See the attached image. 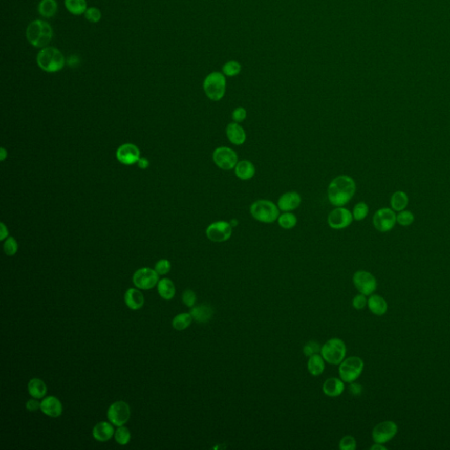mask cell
<instances>
[{
    "mask_svg": "<svg viewBox=\"0 0 450 450\" xmlns=\"http://www.w3.org/2000/svg\"><path fill=\"white\" fill-rule=\"evenodd\" d=\"M356 192V184L348 175H340L331 181L327 188V197L331 204L344 207L351 201Z\"/></svg>",
    "mask_w": 450,
    "mask_h": 450,
    "instance_id": "1",
    "label": "cell"
},
{
    "mask_svg": "<svg viewBox=\"0 0 450 450\" xmlns=\"http://www.w3.org/2000/svg\"><path fill=\"white\" fill-rule=\"evenodd\" d=\"M26 36L31 45L35 48L44 49L52 40L53 29L48 22L36 19L28 25Z\"/></svg>",
    "mask_w": 450,
    "mask_h": 450,
    "instance_id": "2",
    "label": "cell"
},
{
    "mask_svg": "<svg viewBox=\"0 0 450 450\" xmlns=\"http://www.w3.org/2000/svg\"><path fill=\"white\" fill-rule=\"evenodd\" d=\"M37 65L42 71L50 73L61 71L66 65L62 52L54 47H45L39 51L36 57Z\"/></svg>",
    "mask_w": 450,
    "mask_h": 450,
    "instance_id": "3",
    "label": "cell"
},
{
    "mask_svg": "<svg viewBox=\"0 0 450 450\" xmlns=\"http://www.w3.org/2000/svg\"><path fill=\"white\" fill-rule=\"evenodd\" d=\"M250 212L255 220L263 224H273L280 216V209L276 204L269 200H258L250 207Z\"/></svg>",
    "mask_w": 450,
    "mask_h": 450,
    "instance_id": "4",
    "label": "cell"
},
{
    "mask_svg": "<svg viewBox=\"0 0 450 450\" xmlns=\"http://www.w3.org/2000/svg\"><path fill=\"white\" fill-rule=\"evenodd\" d=\"M203 90L208 99L219 101L224 98L226 92V78L223 72L209 73L203 82Z\"/></svg>",
    "mask_w": 450,
    "mask_h": 450,
    "instance_id": "5",
    "label": "cell"
},
{
    "mask_svg": "<svg viewBox=\"0 0 450 450\" xmlns=\"http://www.w3.org/2000/svg\"><path fill=\"white\" fill-rule=\"evenodd\" d=\"M320 353L326 362L339 365L346 357L347 347L340 338H331L322 346Z\"/></svg>",
    "mask_w": 450,
    "mask_h": 450,
    "instance_id": "6",
    "label": "cell"
},
{
    "mask_svg": "<svg viewBox=\"0 0 450 450\" xmlns=\"http://www.w3.org/2000/svg\"><path fill=\"white\" fill-rule=\"evenodd\" d=\"M363 369L364 362L362 359L358 356H351L344 359L341 363L339 364L338 374L343 382L352 383L359 378Z\"/></svg>",
    "mask_w": 450,
    "mask_h": 450,
    "instance_id": "7",
    "label": "cell"
},
{
    "mask_svg": "<svg viewBox=\"0 0 450 450\" xmlns=\"http://www.w3.org/2000/svg\"><path fill=\"white\" fill-rule=\"evenodd\" d=\"M212 159L215 165L224 171H230L236 167L239 157L236 152L226 146H221L215 149Z\"/></svg>",
    "mask_w": 450,
    "mask_h": 450,
    "instance_id": "8",
    "label": "cell"
},
{
    "mask_svg": "<svg viewBox=\"0 0 450 450\" xmlns=\"http://www.w3.org/2000/svg\"><path fill=\"white\" fill-rule=\"evenodd\" d=\"M232 228L226 221H217L207 227L206 236L212 242H225L232 235Z\"/></svg>",
    "mask_w": 450,
    "mask_h": 450,
    "instance_id": "9",
    "label": "cell"
},
{
    "mask_svg": "<svg viewBox=\"0 0 450 450\" xmlns=\"http://www.w3.org/2000/svg\"><path fill=\"white\" fill-rule=\"evenodd\" d=\"M397 224V215L391 208L378 209L373 217V224L380 232H388Z\"/></svg>",
    "mask_w": 450,
    "mask_h": 450,
    "instance_id": "10",
    "label": "cell"
},
{
    "mask_svg": "<svg viewBox=\"0 0 450 450\" xmlns=\"http://www.w3.org/2000/svg\"><path fill=\"white\" fill-rule=\"evenodd\" d=\"M131 418V408L124 401H117L109 406L108 419L115 426L124 425Z\"/></svg>",
    "mask_w": 450,
    "mask_h": 450,
    "instance_id": "11",
    "label": "cell"
},
{
    "mask_svg": "<svg viewBox=\"0 0 450 450\" xmlns=\"http://www.w3.org/2000/svg\"><path fill=\"white\" fill-rule=\"evenodd\" d=\"M159 273L155 269L149 267H143L134 273L133 283L137 289H152L159 283Z\"/></svg>",
    "mask_w": 450,
    "mask_h": 450,
    "instance_id": "12",
    "label": "cell"
},
{
    "mask_svg": "<svg viewBox=\"0 0 450 450\" xmlns=\"http://www.w3.org/2000/svg\"><path fill=\"white\" fill-rule=\"evenodd\" d=\"M354 221L353 213L348 208L337 207L328 215L327 223L334 230H343L351 225Z\"/></svg>",
    "mask_w": 450,
    "mask_h": 450,
    "instance_id": "13",
    "label": "cell"
},
{
    "mask_svg": "<svg viewBox=\"0 0 450 450\" xmlns=\"http://www.w3.org/2000/svg\"><path fill=\"white\" fill-rule=\"evenodd\" d=\"M353 283L360 294L371 295L376 291L377 283L372 273L367 271H357L353 276Z\"/></svg>",
    "mask_w": 450,
    "mask_h": 450,
    "instance_id": "14",
    "label": "cell"
},
{
    "mask_svg": "<svg viewBox=\"0 0 450 450\" xmlns=\"http://www.w3.org/2000/svg\"><path fill=\"white\" fill-rule=\"evenodd\" d=\"M397 430V424L391 420L379 423L373 429V441L375 443L385 444L396 436Z\"/></svg>",
    "mask_w": 450,
    "mask_h": 450,
    "instance_id": "15",
    "label": "cell"
},
{
    "mask_svg": "<svg viewBox=\"0 0 450 450\" xmlns=\"http://www.w3.org/2000/svg\"><path fill=\"white\" fill-rule=\"evenodd\" d=\"M116 158L118 159V161L123 165H134L139 160V149L133 143H124L120 146L117 149Z\"/></svg>",
    "mask_w": 450,
    "mask_h": 450,
    "instance_id": "16",
    "label": "cell"
},
{
    "mask_svg": "<svg viewBox=\"0 0 450 450\" xmlns=\"http://www.w3.org/2000/svg\"><path fill=\"white\" fill-rule=\"evenodd\" d=\"M302 198L300 195L295 191H290L283 194L278 200V208L283 212H291L295 210L301 204Z\"/></svg>",
    "mask_w": 450,
    "mask_h": 450,
    "instance_id": "17",
    "label": "cell"
},
{
    "mask_svg": "<svg viewBox=\"0 0 450 450\" xmlns=\"http://www.w3.org/2000/svg\"><path fill=\"white\" fill-rule=\"evenodd\" d=\"M40 410L51 418H58L62 413V404L57 397L50 396L40 402Z\"/></svg>",
    "mask_w": 450,
    "mask_h": 450,
    "instance_id": "18",
    "label": "cell"
},
{
    "mask_svg": "<svg viewBox=\"0 0 450 450\" xmlns=\"http://www.w3.org/2000/svg\"><path fill=\"white\" fill-rule=\"evenodd\" d=\"M226 136L228 140L234 145L240 146L246 141V133L244 127L238 122H231L227 125Z\"/></svg>",
    "mask_w": 450,
    "mask_h": 450,
    "instance_id": "19",
    "label": "cell"
},
{
    "mask_svg": "<svg viewBox=\"0 0 450 450\" xmlns=\"http://www.w3.org/2000/svg\"><path fill=\"white\" fill-rule=\"evenodd\" d=\"M115 435V429L112 423L101 421L94 425L93 429V436L96 441L105 442Z\"/></svg>",
    "mask_w": 450,
    "mask_h": 450,
    "instance_id": "20",
    "label": "cell"
},
{
    "mask_svg": "<svg viewBox=\"0 0 450 450\" xmlns=\"http://www.w3.org/2000/svg\"><path fill=\"white\" fill-rule=\"evenodd\" d=\"M124 301L127 307L134 311L140 310L144 305L143 295L137 289H127L125 293Z\"/></svg>",
    "mask_w": 450,
    "mask_h": 450,
    "instance_id": "21",
    "label": "cell"
},
{
    "mask_svg": "<svg viewBox=\"0 0 450 450\" xmlns=\"http://www.w3.org/2000/svg\"><path fill=\"white\" fill-rule=\"evenodd\" d=\"M344 390V382L340 378L332 377V378L327 379L326 382H324V393L328 397H338L343 393Z\"/></svg>",
    "mask_w": 450,
    "mask_h": 450,
    "instance_id": "22",
    "label": "cell"
},
{
    "mask_svg": "<svg viewBox=\"0 0 450 450\" xmlns=\"http://www.w3.org/2000/svg\"><path fill=\"white\" fill-rule=\"evenodd\" d=\"M237 177L242 180H250L254 177L256 168L252 162L249 160H242L238 162L236 167L234 168Z\"/></svg>",
    "mask_w": 450,
    "mask_h": 450,
    "instance_id": "23",
    "label": "cell"
},
{
    "mask_svg": "<svg viewBox=\"0 0 450 450\" xmlns=\"http://www.w3.org/2000/svg\"><path fill=\"white\" fill-rule=\"evenodd\" d=\"M368 307L373 314L376 316H382L387 312L388 305L387 302L382 296L378 295H371L368 299Z\"/></svg>",
    "mask_w": 450,
    "mask_h": 450,
    "instance_id": "24",
    "label": "cell"
},
{
    "mask_svg": "<svg viewBox=\"0 0 450 450\" xmlns=\"http://www.w3.org/2000/svg\"><path fill=\"white\" fill-rule=\"evenodd\" d=\"M213 309L208 305H202L192 307L190 314L192 316V319L196 320L199 323H206L211 319L213 316Z\"/></svg>",
    "mask_w": 450,
    "mask_h": 450,
    "instance_id": "25",
    "label": "cell"
},
{
    "mask_svg": "<svg viewBox=\"0 0 450 450\" xmlns=\"http://www.w3.org/2000/svg\"><path fill=\"white\" fill-rule=\"evenodd\" d=\"M28 390L29 394L34 398L40 399L47 394L46 384L45 382L39 378H33L28 382Z\"/></svg>",
    "mask_w": 450,
    "mask_h": 450,
    "instance_id": "26",
    "label": "cell"
},
{
    "mask_svg": "<svg viewBox=\"0 0 450 450\" xmlns=\"http://www.w3.org/2000/svg\"><path fill=\"white\" fill-rule=\"evenodd\" d=\"M158 291L160 296L165 300H171L174 297L176 289L174 283L167 278L160 280L158 283Z\"/></svg>",
    "mask_w": 450,
    "mask_h": 450,
    "instance_id": "27",
    "label": "cell"
},
{
    "mask_svg": "<svg viewBox=\"0 0 450 450\" xmlns=\"http://www.w3.org/2000/svg\"><path fill=\"white\" fill-rule=\"evenodd\" d=\"M409 203V197L404 191L395 192L391 198V208L394 211L400 212L406 208Z\"/></svg>",
    "mask_w": 450,
    "mask_h": 450,
    "instance_id": "28",
    "label": "cell"
},
{
    "mask_svg": "<svg viewBox=\"0 0 450 450\" xmlns=\"http://www.w3.org/2000/svg\"><path fill=\"white\" fill-rule=\"evenodd\" d=\"M308 370L314 376H320L325 370V360L322 355L316 354L310 356L308 360Z\"/></svg>",
    "mask_w": 450,
    "mask_h": 450,
    "instance_id": "29",
    "label": "cell"
},
{
    "mask_svg": "<svg viewBox=\"0 0 450 450\" xmlns=\"http://www.w3.org/2000/svg\"><path fill=\"white\" fill-rule=\"evenodd\" d=\"M57 11L56 0H41L38 6V12L44 18H51Z\"/></svg>",
    "mask_w": 450,
    "mask_h": 450,
    "instance_id": "30",
    "label": "cell"
},
{
    "mask_svg": "<svg viewBox=\"0 0 450 450\" xmlns=\"http://www.w3.org/2000/svg\"><path fill=\"white\" fill-rule=\"evenodd\" d=\"M66 9L74 15H81L85 13L87 4L85 0H66Z\"/></svg>",
    "mask_w": 450,
    "mask_h": 450,
    "instance_id": "31",
    "label": "cell"
},
{
    "mask_svg": "<svg viewBox=\"0 0 450 450\" xmlns=\"http://www.w3.org/2000/svg\"><path fill=\"white\" fill-rule=\"evenodd\" d=\"M277 221L280 226L284 230H291L297 224V218L290 212H284L283 214L280 215Z\"/></svg>",
    "mask_w": 450,
    "mask_h": 450,
    "instance_id": "32",
    "label": "cell"
},
{
    "mask_svg": "<svg viewBox=\"0 0 450 450\" xmlns=\"http://www.w3.org/2000/svg\"><path fill=\"white\" fill-rule=\"evenodd\" d=\"M192 317L189 313H180L173 319V327L177 331H183L189 327Z\"/></svg>",
    "mask_w": 450,
    "mask_h": 450,
    "instance_id": "33",
    "label": "cell"
},
{
    "mask_svg": "<svg viewBox=\"0 0 450 450\" xmlns=\"http://www.w3.org/2000/svg\"><path fill=\"white\" fill-rule=\"evenodd\" d=\"M115 441L119 445H121V446L127 445L131 441V432L124 425L118 426V428L116 429V431L115 432Z\"/></svg>",
    "mask_w": 450,
    "mask_h": 450,
    "instance_id": "34",
    "label": "cell"
},
{
    "mask_svg": "<svg viewBox=\"0 0 450 450\" xmlns=\"http://www.w3.org/2000/svg\"><path fill=\"white\" fill-rule=\"evenodd\" d=\"M242 66L237 61H229L225 62L224 66H223V73L225 75V77H235L241 72Z\"/></svg>",
    "mask_w": 450,
    "mask_h": 450,
    "instance_id": "35",
    "label": "cell"
},
{
    "mask_svg": "<svg viewBox=\"0 0 450 450\" xmlns=\"http://www.w3.org/2000/svg\"><path fill=\"white\" fill-rule=\"evenodd\" d=\"M369 212H370V208H369V206H368L366 202H358L357 204L354 206V209H353L354 220H363V219H365L368 217Z\"/></svg>",
    "mask_w": 450,
    "mask_h": 450,
    "instance_id": "36",
    "label": "cell"
},
{
    "mask_svg": "<svg viewBox=\"0 0 450 450\" xmlns=\"http://www.w3.org/2000/svg\"><path fill=\"white\" fill-rule=\"evenodd\" d=\"M414 215L410 210H402L397 215V224L401 226H409L414 222Z\"/></svg>",
    "mask_w": 450,
    "mask_h": 450,
    "instance_id": "37",
    "label": "cell"
},
{
    "mask_svg": "<svg viewBox=\"0 0 450 450\" xmlns=\"http://www.w3.org/2000/svg\"><path fill=\"white\" fill-rule=\"evenodd\" d=\"M4 251L8 256H13L16 254V252L18 251V244L13 237L7 238V240L5 241Z\"/></svg>",
    "mask_w": 450,
    "mask_h": 450,
    "instance_id": "38",
    "label": "cell"
},
{
    "mask_svg": "<svg viewBox=\"0 0 450 450\" xmlns=\"http://www.w3.org/2000/svg\"><path fill=\"white\" fill-rule=\"evenodd\" d=\"M339 449L354 450L356 448V441L351 435H347L339 441Z\"/></svg>",
    "mask_w": 450,
    "mask_h": 450,
    "instance_id": "39",
    "label": "cell"
},
{
    "mask_svg": "<svg viewBox=\"0 0 450 450\" xmlns=\"http://www.w3.org/2000/svg\"><path fill=\"white\" fill-rule=\"evenodd\" d=\"M84 17L88 22L97 23L101 19V12L96 7H90L85 11Z\"/></svg>",
    "mask_w": 450,
    "mask_h": 450,
    "instance_id": "40",
    "label": "cell"
},
{
    "mask_svg": "<svg viewBox=\"0 0 450 450\" xmlns=\"http://www.w3.org/2000/svg\"><path fill=\"white\" fill-rule=\"evenodd\" d=\"M155 270L159 275H165L171 270V263L167 260H160L155 265Z\"/></svg>",
    "mask_w": 450,
    "mask_h": 450,
    "instance_id": "41",
    "label": "cell"
},
{
    "mask_svg": "<svg viewBox=\"0 0 450 450\" xmlns=\"http://www.w3.org/2000/svg\"><path fill=\"white\" fill-rule=\"evenodd\" d=\"M182 301L184 305L187 307H194V305H196V295L192 289H186L182 294Z\"/></svg>",
    "mask_w": 450,
    "mask_h": 450,
    "instance_id": "42",
    "label": "cell"
},
{
    "mask_svg": "<svg viewBox=\"0 0 450 450\" xmlns=\"http://www.w3.org/2000/svg\"><path fill=\"white\" fill-rule=\"evenodd\" d=\"M321 352L319 344L316 341L308 342L304 347V354L306 356H311L313 354H318Z\"/></svg>",
    "mask_w": 450,
    "mask_h": 450,
    "instance_id": "43",
    "label": "cell"
},
{
    "mask_svg": "<svg viewBox=\"0 0 450 450\" xmlns=\"http://www.w3.org/2000/svg\"><path fill=\"white\" fill-rule=\"evenodd\" d=\"M231 117H232L234 122L240 123V122L245 121L246 117H247V111H246V109L245 108L239 106V108H237V109L233 110Z\"/></svg>",
    "mask_w": 450,
    "mask_h": 450,
    "instance_id": "44",
    "label": "cell"
},
{
    "mask_svg": "<svg viewBox=\"0 0 450 450\" xmlns=\"http://www.w3.org/2000/svg\"><path fill=\"white\" fill-rule=\"evenodd\" d=\"M366 305H368V300H367L366 295L360 293L359 295H355L353 299V306L358 311L364 309L366 307Z\"/></svg>",
    "mask_w": 450,
    "mask_h": 450,
    "instance_id": "45",
    "label": "cell"
},
{
    "mask_svg": "<svg viewBox=\"0 0 450 450\" xmlns=\"http://www.w3.org/2000/svg\"><path fill=\"white\" fill-rule=\"evenodd\" d=\"M26 408H27V410L29 411V412H35V411L40 409V403L37 400V398L30 399V400H28V402H27V404H26Z\"/></svg>",
    "mask_w": 450,
    "mask_h": 450,
    "instance_id": "46",
    "label": "cell"
},
{
    "mask_svg": "<svg viewBox=\"0 0 450 450\" xmlns=\"http://www.w3.org/2000/svg\"><path fill=\"white\" fill-rule=\"evenodd\" d=\"M350 391H351L352 393L354 395H360L361 393V391H362V388H361V386L360 384L352 382L351 386H350Z\"/></svg>",
    "mask_w": 450,
    "mask_h": 450,
    "instance_id": "47",
    "label": "cell"
},
{
    "mask_svg": "<svg viewBox=\"0 0 450 450\" xmlns=\"http://www.w3.org/2000/svg\"><path fill=\"white\" fill-rule=\"evenodd\" d=\"M8 237V230H7L6 225L1 223V229H0V240H5Z\"/></svg>",
    "mask_w": 450,
    "mask_h": 450,
    "instance_id": "48",
    "label": "cell"
},
{
    "mask_svg": "<svg viewBox=\"0 0 450 450\" xmlns=\"http://www.w3.org/2000/svg\"><path fill=\"white\" fill-rule=\"evenodd\" d=\"M137 165H138V167L141 169H146V168L149 167V163L145 158H140L139 160L137 161Z\"/></svg>",
    "mask_w": 450,
    "mask_h": 450,
    "instance_id": "49",
    "label": "cell"
},
{
    "mask_svg": "<svg viewBox=\"0 0 450 450\" xmlns=\"http://www.w3.org/2000/svg\"><path fill=\"white\" fill-rule=\"evenodd\" d=\"M371 450H385L386 447L383 446V444L375 443L372 447H370Z\"/></svg>",
    "mask_w": 450,
    "mask_h": 450,
    "instance_id": "50",
    "label": "cell"
},
{
    "mask_svg": "<svg viewBox=\"0 0 450 450\" xmlns=\"http://www.w3.org/2000/svg\"><path fill=\"white\" fill-rule=\"evenodd\" d=\"M78 58H77V57H75V56H71V57H70V58H69L68 63L69 66H73V65H74V63L75 65H76V63H78Z\"/></svg>",
    "mask_w": 450,
    "mask_h": 450,
    "instance_id": "51",
    "label": "cell"
},
{
    "mask_svg": "<svg viewBox=\"0 0 450 450\" xmlns=\"http://www.w3.org/2000/svg\"><path fill=\"white\" fill-rule=\"evenodd\" d=\"M1 160H4V159H6V157H7V152L5 151L4 148H1Z\"/></svg>",
    "mask_w": 450,
    "mask_h": 450,
    "instance_id": "52",
    "label": "cell"
}]
</instances>
